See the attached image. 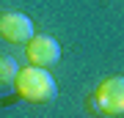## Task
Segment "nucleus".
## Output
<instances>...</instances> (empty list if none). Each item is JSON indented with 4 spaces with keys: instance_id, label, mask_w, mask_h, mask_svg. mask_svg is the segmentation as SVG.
I'll list each match as a JSON object with an SVG mask.
<instances>
[{
    "instance_id": "obj_1",
    "label": "nucleus",
    "mask_w": 124,
    "mask_h": 118,
    "mask_svg": "<svg viewBox=\"0 0 124 118\" xmlns=\"http://www.w3.org/2000/svg\"><path fill=\"white\" fill-rule=\"evenodd\" d=\"M14 88H17V93L25 102H36V104L55 99V93H58V85H55L53 74L47 69H41V66H25V69H19L17 80H14Z\"/></svg>"
},
{
    "instance_id": "obj_2",
    "label": "nucleus",
    "mask_w": 124,
    "mask_h": 118,
    "mask_svg": "<svg viewBox=\"0 0 124 118\" xmlns=\"http://www.w3.org/2000/svg\"><path fill=\"white\" fill-rule=\"evenodd\" d=\"M94 110H99L102 115H124V77H108L102 80L88 99Z\"/></svg>"
},
{
    "instance_id": "obj_3",
    "label": "nucleus",
    "mask_w": 124,
    "mask_h": 118,
    "mask_svg": "<svg viewBox=\"0 0 124 118\" xmlns=\"http://www.w3.org/2000/svg\"><path fill=\"white\" fill-rule=\"evenodd\" d=\"M0 36L11 44H28L33 39V22L22 11H3L0 14Z\"/></svg>"
},
{
    "instance_id": "obj_4",
    "label": "nucleus",
    "mask_w": 124,
    "mask_h": 118,
    "mask_svg": "<svg viewBox=\"0 0 124 118\" xmlns=\"http://www.w3.org/2000/svg\"><path fill=\"white\" fill-rule=\"evenodd\" d=\"M25 55H28V63L31 66H53L58 58H61V44H58L53 36H33L25 47Z\"/></svg>"
},
{
    "instance_id": "obj_5",
    "label": "nucleus",
    "mask_w": 124,
    "mask_h": 118,
    "mask_svg": "<svg viewBox=\"0 0 124 118\" xmlns=\"http://www.w3.org/2000/svg\"><path fill=\"white\" fill-rule=\"evenodd\" d=\"M19 74V63L11 55H0V83H14Z\"/></svg>"
}]
</instances>
